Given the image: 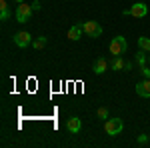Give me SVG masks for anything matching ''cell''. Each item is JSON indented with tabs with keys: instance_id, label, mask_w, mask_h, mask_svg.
<instances>
[{
	"instance_id": "1",
	"label": "cell",
	"mask_w": 150,
	"mask_h": 148,
	"mask_svg": "<svg viewBox=\"0 0 150 148\" xmlns=\"http://www.w3.org/2000/svg\"><path fill=\"white\" fill-rule=\"evenodd\" d=\"M126 48H128V42L124 36H114L110 40V44H108V50H110L112 56H122L126 52Z\"/></svg>"
},
{
	"instance_id": "2",
	"label": "cell",
	"mask_w": 150,
	"mask_h": 148,
	"mask_svg": "<svg viewBox=\"0 0 150 148\" xmlns=\"http://www.w3.org/2000/svg\"><path fill=\"white\" fill-rule=\"evenodd\" d=\"M122 128H124V122H122L120 118H108V120H104V130H106L108 136H116V134H120Z\"/></svg>"
},
{
	"instance_id": "3",
	"label": "cell",
	"mask_w": 150,
	"mask_h": 148,
	"mask_svg": "<svg viewBox=\"0 0 150 148\" xmlns=\"http://www.w3.org/2000/svg\"><path fill=\"white\" fill-rule=\"evenodd\" d=\"M32 12H34V8H32V4H26V2H20L18 6H16V20L18 22H28V18L32 16Z\"/></svg>"
},
{
	"instance_id": "4",
	"label": "cell",
	"mask_w": 150,
	"mask_h": 148,
	"mask_svg": "<svg viewBox=\"0 0 150 148\" xmlns=\"http://www.w3.org/2000/svg\"><path fill=\"white\" fill-rule=\"evenodd\" d=\"M146 14H148V6L142 4V2H136L128 10H124V16H134V18H144Z\"/></svg>"
},
{
	"instance_id": "5",
	"label": "cell",
	"mask_w": 150,
	"mask_h": 148,
	"mask_svg": "<svg viewBox=\"0 0 150 148\" xmlns=\"http://www.w3.org/2000/svg\"><path fill=\"white\" fill-rule=\"evenodd\" d=\"M82 30H84V34H88L90 38H98V36L102 34V26L98 22H94V20L82 22Z\"/></svg>"
},
{
	"instance_id": "6",
	"label": "cell",
	"mask_w": 150,
	"mask_h": 148,
	"mask_svg": "<svg viewBox=\"0 0 150 148\" xmlns=\"http://www.w3.org/2000/svg\"><path fill=\"white\" fill-rule=\"evenodd\" d=\"M14 44L18 46V48H26L28 44H32V36L28 34V32H16L14 34Z\"/></svg>"
},
{
	"instance_id": "7",
	"label": "cell",
	"mask_w": 150,
	"mask_h": 148,
	"mask_svg": "<svg viewBox=\"0 0 150 148\" xmlns=\"http://www.w3.org/2000/svg\"><path fill=\"white\" fill-rule=\"evenodd\" d=\"M136 94L142 98H150V78H144L136 84Z\"/></svg>"
},
{
	"instance_id": "8",
	"label": "cell",
	"mask_w": 150,
	"mask_h": 148,
	"mask_svg": "<svg viewBox=\"0 0 150 148\" xmlns=\"http://www.w3.org/2000/svg\"><path fill=\"white\" fill-rule=\"evenodd\" d=\"M66 128H68V132H72V134H78L80 128H82V120L78 116H70L68 122H66Z\"/></svg>"
},
{
	"instance_id": "9",
	"label": "cell",
	"mask_w": 150,
	"mask_h": 148,
	"mask_svg": "<svg viewBox=\"0 0 150 148\" xmlns=\"http://www.w3.org/2000/svg\"><path fill=\"white\" fill-rule=\"evenodd\" d=\"M94 74H104V72H106V70H108V60H106V58H96V62H94Z\"/></svg>"
},
{
	"instance_id": "10",
	"label": "cell",
	"mask_w": 150,
	"mask_h": 148,
	"mask_svg": "<svg viewBox=\"0 0 150 148\" xmlns=\"http://www.w3.org/2000/svg\"><path fill=\"white\" fill-rule=\"evenodd\" d=\"M82 24H76V26H70L68 28V40H80V36H82Z\"/></svg>"
},
{
	"instance_id": "11",
	"label": "cell",
	"mask_w": 150,
	"mask_h": 148,
	"mask_svg": "<svg viewBox=\"0 0 150 148\" xmlns=\"http://www.w3.org/2000/svg\"><path fill=\"white\" fill-rule=\"evenodd\" d=\"M110 68H112V70H124V68H126V62H124L120 56H112Z\"/></svg>"
},
{
	"instance_id": "12",
	"label": "cell",
	"mask_w": 150,
	"mask_h": 148,
	"mask_svg": "<svg viewBox=\"0 0 150 148\" xmlns=\"http://www.w3.org/2000/svg\"><path fill=\"white\" fill-rule=\"evenodd\" d=\"M10 18V10H8V2L0 0V20H8Z\"/></svg>"
},
{
	"instance_id": "13",
	"label": "cell",
	"mask_w": 150,
	"mask_h": 148,
	"mask_svg": "<svg viewBox=\"0 0 150 148\" xmlns=\"http://www.w3.org/2000/svg\"><path fill=\"white\" fill-rule=\"evenodd\" d=\"M46 42H48L46 36H38L36 40H32V48H34V50H42V48L46 46Z\"/></svg>"
},
{
	"instance_id": "14",
	"label": "cell",
	"mask_w": 150,
	"mask_h": 148,
	"mask_svg": "<svg viewBox=\"0 0 150 148\" xmlns=\"http://www.w3.org/2000/svg\"><path fill=\"white\" fill-rule=\"evenodd\" d=\"M138 46H140V50L150 52V38H146V36H140V38H138Z\"/></svg>"
},
{
	"instance_id": "15",
	"label": "cell",
	"mask_w": 150,
	"mask_h": 148,
	"mask_svg": "<svg viewBox=\"0 0 150 148\" xmlns=\"http://www.w3.org/2000/svg\"><path fill=\"white\" fill-rule=\"evenodd\" d=\"M96 114H98V118H100V120H108V108H106V106H100Z\"/></svg>"
},
{
	"instance_id": "16",
	"label": "cell",
	"mask_w": 150,
	"mask_h": 148,
	"mask_svg": "<svg viewBox=\"0 0 150 148\" xmlns=\"http://www.w3.org/2000/svg\"><path fill=\"white\" fill-rule=\"evenodd\" d=\"M136 62H138L140 66H144V62H146V56H144L142 52H138V54H136Z\"/></svg>"
},
{
	"instance_id": "17",
	"label": "cell",
	"mask_w": 150,
	"mask_h": 148,
	"mask_svg": "<svg viewBox=\"0 0 150 148\" xmlns=\"http://www.w3.org/2000/svg\"><path fill=\"white\" fill-rule=\"evenodd\" d=\"M148 142H150V138L146 134H140L138 136V144H148Z\"/></svg>"
},
{
	"instance_id": "18",
	"label": "cell",
	"mask_w": 150,
	"mask_h": 148,
	"mask_svg": "<svg viewBox=\"0 0 150 148\" xmlns=\"http://www.w3.org/2000/svg\"><path fill=\"white\" fill-rule=\"evenodd\" d=\"M142 76H144V78H150V66H142Z\"/></svg>"
},
{
	"instance_id": "19",
	"label": "cell",
	"mask_w": 150,
	"mask_h": 148,
	"mask_svg": "<svg viewBox=\"0 0 150 148\" xmlns=\"http://www.w3.org/2000/svg\"><path fill=\"white\" fill-rule=\"evenodd\" d=\"M32 8H34V10H40V8H42L40 0H34V2H32Z\"/></svg>"
},
{
	"instance_id": "20",
	"label": "cell",
	"mask_w": 150,
	"mask_h": 148,
	"mask_svg": "<svg viewBox=\"0 0 150 148\" xmlns=\"http://www.w3.org/2000/svg\"><path fill=\"white\" fill-rule=\"evenodd\" d=\"M148 66H150V56H148Z\"/></svg>"
},
{
	"instance_id": "21",
	"label": "cell",
	"mask_w": 150,
	"mask_h": 148,
	"mask_svg": "<svg viewBox=\"0 0 150 148\" xmlns=\"http://www.w3.org/2000/svg\"><path fill=\"white\" fill-rule=\"evenodd\" d=\"M16 2H18V4H20V2H22V0H16Z\"/></svg>"
}]
</instances>
